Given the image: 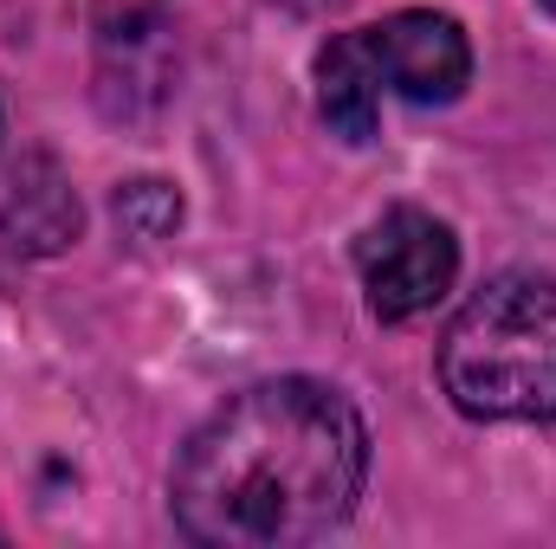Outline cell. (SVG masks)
I'll list each match as a JSON object with an SVG mask.
<instances>
[{"instance_id": "2", "label": "cell", "mask_w": 556, "mask_h": 549, "mask_svg": "<svg viewBox=\"0 0 556 549\" xmlns=\"http://www.w3.org/2000/svg\"><path fill=\"white\" fill-rule=\"evenodd\" d=\"M440 388L466 420H556V278H485L440 336Z\"/></svg>"}, {"instance_id": "6", "label": "cell", "mask_w": 556, "mask_h": 549, "mask_svg": "<svg viewBox=\"0 0 556 549\" xmlns=\"http://www.w3.org/2000/svg\"><path fill=\"white\" fill-rule=\"evenodd\" d=\"M382 98L389 91H382L363 39L356 33H337L317 52V117L343 142H376V130H382Z\"/></svg>"}, {"instance_id": "7", "label": "cell", "mask_w": 556, "mask_h": 549, "mask_svg": "<svg viewBox=\"0 0 556 549\" xmlns=\"http://www.w3.org/2000/svg\"><path fill=\"white\" fill-rule=\"evenodd\" d=\"M117 220H124L137 240H162V233L181 220V201H175L162 181H137V188L117 194Z\"/></svg>"}, {"instance_id": "1", "label": "cell", "mask_w": 556, "mask_h": 549, "mask_svg": "<svg viewBox=\"0 0 556 549\" xmlns=\"http://www.w3.org/2000/svg\"><path fill=\"white\" fill-rule=\"evenodd\" d=\"M369 485V420L337 382L266 375L207 413L168 478L188 544L304 549L350 524Z\"/></svg>"}, {"instance_id": "5", "label": "cell", "mask_w": 556, "mask_h": 549, "mask_svg": "<svg viewBox=\"0 0 556 549\" xmlns=\"http://www.w3.org/2000/svg\"><path fill=\"white\" fill-rule=\"evenodd\" d=\"M85 214L72 181L59 175V162L46 149H20L0 155V253L13 259H52L78 240Z\"/></svg>"}, {"instance_id": "3", "label": "cell", "mask_w": 556, "mask_h": 549, "mask_svg": "<svg viewBox=\"0 0 556 549\" xmlns=\"http://www.w3.org/2000/svg\"><path fill=\"white\" fill-rule=\"evenodd\" d=\"M356 272H363V297L382 323H408L420 310H433L453 278H459V240L440 214L427 207H389L382 220L363 227L356 240Z\"/></svg>"}, {"instance_id": "8", "label": "cell", "mask_w": 556, "mask_h": 549, "mask_svg": "<svg viewBox=\"0 0 556 549\" xmlns=\"http://www.w3.org/2000/svg\"><path fill=\"white\" fill-rule=\"evenodd\" d=\"M544 7H551V13H556V0H544Z\"/></svg>"}, {"instance_id": "4", "label": "cell", "mask_w": 556, "mask_h": 549, "mask_svg": "<svg viewBox=\"0 0 556 549\" xmlns=\"http://www.w3.org/2000/svg\"><path fill=\"white\" fill-rule=\"evenodd\" d=\"M382 91L408 98L420 111L433 104H453L466 85H472V39L453 13H433V7H402L376 26H356Z\"/></svg>"}]
</instances>
